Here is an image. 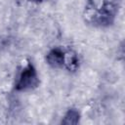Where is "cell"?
Returning a JSON list of instances; mask_svg holds the SVG:
<instances>
[{
	"mask_svg": "<svg viewBox=\"0 0 125 125\" xmlns=\"http://www.w3.org/2000/svg\"><path fill=\"white\" fill-rule=\"evenodd\" d=\"M30 1H33V2H43L45 0H30Z\"/></svg>",
	"mask_w": 125,
	"mask_h": 125,
	"instance_id": "obj_5",
	"label": "cell"
},
{
	"mask_svg": "<svg viewBox=\"0 0 125 125\" xmlns=\"http://www.w3.org/2000/svg\"><path fill=\"white\" fill-rule=\"evenodd\" d=\"M79 120V113L78 111L74 110V109H70L67 111V113L64 116L63 119V123L65 124H76Z\"/></svg>",
	"mask_w": 125,
	"mask_h": 125,
	"instance_id": "obj_4",
	"label": "cell"
},
{
	"mask_svg": "<svg viewBox=\"0 0 125 125\" xmlns=\"http://www.w3.org/2000/svg\"><path fill=\"white\" fill-rule=\"evenodd\" d=\"M68 70H75L78 67V59L73 52H67L64 54V64Z\"/></svg>",
	"mask_w": 125,
	"mask_h": 125,
	"instance_id": "obj_3",
	"label": "cell"
},
{
	"mask_svg": "<svg viewBox=\"0 0 125 125\" xmlns=\"http://www.w3.org/2000/svg\"><path fill=\"white\" fill-rule=\"evenodd\" d=\"M39 84V79L34 66L28 63L21 72L18 81L16 83V89L18 91H26L36 88Z\"/></svg>",
	"mask_w": 125,
	"mask_h": 125,
	"instance_id": "obj_1",
	"label": "cell"
},
{
	"mask_svg": "<svg viewBox=\"0 0 125 125\" xmlns=\"http://www.w3.org/2000/svg\"><path fill=\"white\" fill-rule=\"evenodd\" d=\"M64 54L65 53L60 48L53 49L47 55L46 61L53 67H61L64 64Z\"/></svg>",
	"mask_w": 125,
	"mask_h": 125,
	"instance_id": "obj_2",
	"label": "cell"
}]
</instances>
